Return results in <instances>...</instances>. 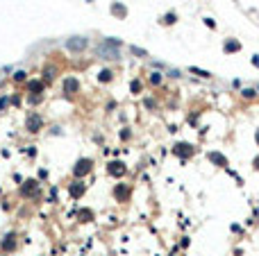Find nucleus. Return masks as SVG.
I'll return each instance as SVG.
<instances>
[{
	"instance_id": "f257e3e1",
	"label": "nucleus",
	"mask_w": 259,
	"mask_h": 256,
	"mask_svg": "<svg viewBox=\"0 0 259 256\" xmlns=\"http://www.w3.org/2000/svg\"><path fill=\"white\" fill-rule=\"evenodd\" d=\"M87 48V39L84 36H73V39H66V50L71 52H82Z\"/></svg>"
},
{
	"instance_id": "f03ea898",
	"label": "nucleus",
	"mask_w": 259,
	"mask_h": 256,
	"mask_svg": "<svg viewBox=\"0 0 259 256\" xmlns=\"http://www.w3.org/2000/svg\"><path fill=\"white\" fill-rule=\"evenodd\" d=\"M89 170H91V161L89 159L78 161V165H75V177H82V174H87Z\"/></svg>"
},
{
	"instance_id": "7ed1b4c3",
	"label": "nucleus",
	"mask_w": 259,
	"mask_h": 256,
	"mask_svg": "<svg viewBox=\"0 0 259 256\" xmlns=\"http://www.w3.org/2000/svg\"><path fill=\"white\" fill-rule=\"evenodd\" d=\"M175 152L180 154V156H189V154L193 152V147H191V145H187V143H180V145H175Z\"/></svg>"
},
{
	"instance_id": "20e7f679",
	"label": "nucleus",
	"mask_w": 259,
	"mask_h": 256,
	"mask_svg": "<svg viewBox=\"0 0 259 256\" xmlns=\"http://www.w3.org/2000/svg\"><path fill=\"white\" fill-rule=\"evenodd\" d=\"M27 127H30V132H39V127H41V118H39V116L27 118Z\"/></svg>"
},
{
	"instance_id": "39448f33",
	"label": "nucleus",
	"mask_w": 259,
	"mask_h": 256,
	"mask_svg": "<svg viewBox=\"0 0 259 256\" xmlns=\"http://www.w3.org/2000/svg\"><path fill=\"white\" fill-rule=\"evenodd\" d=\"M100 55H105V59H118V52H116V50H109V48L107 46H100Z\"/></svg>"
},
{
	"instance_id": "423d86ee",
	"label": "nucleus",
	"mask_w": 259,
	"mask_h": 256,
	"mask_svg": "<svg viewBox=\"0 0 259 256\" xmlns=\"http://www.w3.org/2000/svg\"><path fill=\"white\" fill-rule=\"evenodd\" d=\"M78 88H80L78 79H66V82H64V91H66V93H75Z\"/></svg>"
},
{
	"instance_id": "0eeeda50",
	"label": "nucleus",
	"mask_w": 259,
	"mask_h": 256,
	"mask_svg": "<svg viewBox=\"0 0 259 256\" xmlns=\"http://www.w3.org/2000/svg\"><path fill=\"white\" fill-rule=\"evenodd\" d=\"M82 193H84V184H80V181H78L75 186H71V195H73V197H80Z\"/></svg>"
},
{
	"instance_id": "6e6552de",
	"label": "nucleus",
	"mask_w": 259,
	"mask_h": 256,
	"mask_svg": "<svg viewBox=\"0 0 259 256\" xmlns=\"http://www.w3.org/2000/svg\"><path fill=\"white\" fill-rule=\"evenodd\" d=\"M109 172H111V174H123V172H125V168H123V163H111Z\"/></svg>"
},
{
	"instance_id": "1a4fd4ad",
	"label": "nucleus",
	"mask_w": 259,
	"mask_h": 256,
	"mask_svg": "<svg viewBox=\"0 0 259 256\" xmlns=\"http://www.w3.org/2000/svg\"><path fill=\"white\" fill-rule=\"evenodd\" d=\"M239 48H241V46H239L236 41H227V43H225V50H227V52H236Z\"/></svg>"
},
{
	"instance_id": "9d476101",
	"label": "nucleus",
	"mask_w": 259,
	"mask_h": 256,
	"mask_svg": "<svg viewBox=\"0 0 259 256\" xmlns=\"http://www.w3.org/2000/svg\"><path fill=\"white\" fill-rule=\"evenodd\" d=\"M209 159L216 161L218 165H225V163H227V161H225V156H221V154H209Z\"/></svg>"
},
{
	"instance_id": "9b49d317",
	"label": "nucleus",
	"mask_w": 259,
	"mask_h": 256,
	"mask_svg": "<svg viewBox=\"0 0 259 256\" xmlns=\"http://www.w3.org/2000/svg\"><path fill=\"white\" fill-rule=\"evenodd\" d=\"M191 73H193V75H200V77H212L207 70H200V68H191Z\"/></svg>"
},
{
	"instance_id": "f8f14e48",
	"label": "nucleus",
	"mask_w": 259,
	"mask_h": 256,
	"mask_svg": "<svg viewBox=\"0 0 259 256\" xmlns=\"http://www.w3.org/2000/svg\"><path fill=\"white\" fill-rule=\"evenodd\" d=\"M130 88H132V93H141V82H136V79H134V82L130 84Z\"/></svg>"
},
{
	"instance_id": "ddd939ff",
	"label": "nucleus",
	"mask_w": 259,
	"mask_h": 256,
	"mask_svg": "<svg viewBox=\"0 0 259 256\" xmlns=\"http://www.w3.org/2000/svg\"><path fill=\"white\" fill-rule=\"evenodd\" d=\"M175 21H177L175 16H173V14H168V16L164 18V25H171V23H175Z\"/></svg>"
},
{
	"instance_id": "4468645a",
	"label": "nucleus",
	"mask_w": 259,
	"mask_h": 256,
	"mask_svg": "<svg viewBox=\"0 0 259 256\" xmlns=\"http://www.w3.org/2000/svg\"><path fill=\"white\" fill-rule=\"evenodd\" d=\"M100 79H102V82H107V79H111V73H109V70H102V73H100Z\"/></svg>"
},
{
	"instance_id": "2eb2a0df",
	"label": "nucleus",
	"mask_w": 259,
	"mask_h": 256,
	"mask_svg": "<svg viewBox=\"0 0 259 256\" xmlns=\"http://www.w3.org/2000/svg\"><path fill=\"white\" fill-rule=\"evenodd\" d=\"M150 79H152V84H159V82H161V75H159V73H152Z\"/></svg>"
},
{
	"instance_id": "dca6fc26",
	"label": "nucleus",
	"mask_w": 259,
	"mask_h": 256,
	"mask_svg": "<svg viewBox=\"0 0 259 256\" xmlns=\"http://www.w3.org/2000/svg\"><path fill=\"white\" fill-rule=\"evenodd\" d=\"M132 52H134V55H139V57H145V50H139L136 46H132Z\"/></svg>"
},
{
	"instance_id": "f3484780",
	"label": "nucleus",
	"mask_w": 259,
	"mask_h": 256,
	"mask_svg": "<svg viewBox=\"0 0 259 256\" xmlns=\"http://www.w3.org/2000/svg\"><path fill=\"white\" fill-rule=\"evenodd\" d=\"M243 95L245 97H254V91H252V88H243Z\"/></svg>"
},
{
	"instance_id": "a211bd4d",
	"label": "nucleus",
	"mask_w": 259,
	"mask_h": 256,
	"mask_svg": "<svg viewBox=\"0 0 259 256\" xmlns=\"http://www.w3.org/2000/svg\"><path fill=\"white\" fill-rule=\"evenodd\" d=\"M252 64H254V66L259 68V57H252Z\"/></svg>"
},
{
	"instance_id": "6ab92c4d",
	"label": "nucleus",
	"mask_w": 259,
	"mask_h": 256,
	"mask_svg": "<svg viewBox=\"0 0 259 256\" xmlns=\"http://www.w3.org/2000/svg\"><path fill=\"white\" fill-rule=\"evenodd\" d=\"M257 141H259V132H257Z\"/></svg>"
}]
</instances>
